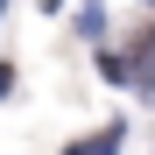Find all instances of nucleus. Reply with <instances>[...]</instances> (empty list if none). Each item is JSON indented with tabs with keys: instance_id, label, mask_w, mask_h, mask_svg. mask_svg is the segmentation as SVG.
<instances>
[{
	"instance_id": "obj_1",
	"label": "nucleus",
	"mask_w": 155,
	"mask_h": 155,
	"mask_svg": "<svg viewBox=\"0 0 155 155\" xmlns=\"http://www.w3.org/2000/svg\"><path fill=\"white\" fill-rule=\"evenodd\" d=\"M113 148H120V127H113V134H92V141H78L71 155H113Z\"/></svg>"
},
{
	"instance_id": "obj_2",
	"label": "nucleus",
	"mask_w": 155,
	"mask_h": 155,
	"mask_svg": "<svg viewBox=\"0 0 155 155\" xmlns=\"http://www.w3.org/2000/svg\"><path fill=\"white\" fill-rule=\"evenodd\" d=\"M7 85H14V71H7V64H0V92H7Z\"/></svg>"
}]
</instances>
